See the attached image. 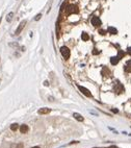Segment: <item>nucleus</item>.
I'll list each match as a JSON object with an SVG mask.
<instances>
[{
    "label": "nucleus",
    "instance_id": "nucleus-7",
    "mask_svg": "<svg viewBox=\"0 0 131 148\" xmlns=\"http://www.w3.org/2000/svg\"><path fill=\"white\" fill-rule=\"evenodd\" d=\"M25 24H26V21L24 20V21H22L21 23H20V25H19V27L17 28V30H16V34H19L21 32H22V29L24 28V26H25Z\"/></svg>",
    "mask_w": 131,
    "mask_h": 148
},
{
    "label": "nucleus",
    "instance_id": "nucleus-19",
    "mask_svg": "<svg viewBox=\"0 0 131 148\" xmlns=\"http://www.w3.org/2000/svg\"><path fill=\"white\" fill-rule=\"evenodd\" d=\"M127 52H128L130 55H131V47H128V49H127Z\"/></svg>",
    "mask_w": 131,
    "mask_h": 148
},
{
    "label": "nucleus",
    "instance_id": "nucleus-12",
    "mask_svg": "<svg viewBox=\"0 0 131 148\" xmlns=\"http://www.w3.org/2000/svg\"><path fill=\"white\" fill-rule=\"evenodd\" d=\"M107 32H109V33H111V34H117L118 33V30H117V28H114V27H108L107 28Z\"/></svg>",
    "mask_w": 131,
    "mask_h": 148
},
{
    "label": "nucleus",
    "instance_id": "nucleus-20",
    "mask_svg": "<svg viewBox=\"0 0 131 148\" xmlns=\"http://www.w3.org/2000/svg\"><path fill=\"white\" fill-rule=\"evenodd\" d=\"M100 34H105V32H104V30H100Z\"/></svg>",
    "mask_w": 131,
    "mask_h": 148
},
{
    "label": "nucleus",
    "instance_id": "nucleus-1",
    "mask_svg": "<svg viewBox=\"0 0 131 148\" xmlns=\"http://www.w3.org/2000/svg\"><path fill=\"white\" fill-rule=\"evenodd\" d=\"M60 53H61V55L66 58V60H68V58L70 57V55H71L70 49H69L68 47H66V46H63V47L60 48Z\"/></svg>",
    "mask_w": 131,
    "mask_h": 148
},
{
    "label": "nucleus",
    "instance_id": "nucleus-26",
    "mask_svg": "<svg viewBox=\"0 0 131 148\" xmlns=\"http://www.w3.org/2000/svg\"><path fill=\"white\" fill-rule=\"evenodd\" d=\"M0 23H1V19H0Z\"/></svg>",
    "mask_w": 131,
    "mask_h": 148
},
{
    "label": "nucleus",
    "instance_id": "nucleus-22",
    "mask_svg": "<svg viewBox=\"0 0 131 148\" xmlns=\"http://www.w3.org/2000/svg\"><path fill=\"white\" fill-rule=\"evenodd\" d=\"M22 147H23L22 144H19V145H18V148H22Z\"/></svg>",
    "mask_w": 131,
    "mask_h": 148
},
{
    "label": "nucleus",
    "instance_id": "nucleus-3",
    "mask_svg": "<svg viewBox=\"0 0 131 148\" xmlns=\"http://www.w3.org/2000/svg\"><path fill=\"white\" fill-rule=\"evenodd\" d=\"M113 90L114 92L117 93V94H122L123 92H124V85H123L121 83H118L114 85V88H113Z\"/></svg>",
    "mask_w": 131,
    "mask_h": 148
},
{
    "label": "nucleus",
    "instance_id": "nucleus-11",
    "mask_svg": "<svg viewBox=\"0 0 131 148\" xmlns=\"http://www.w3.org/2000/svg\"><path fill=\"white\" fill-rule=\"evenodd\" d=\"M73 116H74V118H75L76 120H78L79 122H82L83 120H84L83 117L80 115V114H78V113H74V114H73Z\"/></svg>",
    "mask_w": 131,
    "mask_h": 148
},
{
    "label": "nucleus",
    "instance_id": "nucleus-16",
    "mask_svg": "<svg viewBox=\"0 0 131 148\" xmlns=\"http://www.w3.org/2000/svg\"><path fill=\"white\" fill-rule=\"evenodd\" d=\"M124 55H125V52H124V51H122V50H120V51H119V54H118L117 56L121 60V58H122L123 56H124Z\"/></svg>",
    "mask_w": 131,
    "mask_h": 148
},
{
    "label": "nucleus",
    "instance_id": "nucleus-9",
    "mask_svg": "<svg viewBox=\"0 0 131 148\" xmlns=\"http://www.w3.org/2000/svg\"><path fill=\"white\" fill-rule=\"evenodd\" d=\"M28 130H29V128L26 124H22V125L20 126V131L22 132V134H26V132H28Z\"/></svg>",
    "mask_w": 131,
    "mask_h": 148
},
{
    "label": "nucleus",
    "instance_id": "nucleus-15",
    "mask_svg": "<svg viewBox=\"0 0 131 148\" xmlns=\"http://www.w3.org/2000/svg\"><path fill=\"white\" fill-rule=\"evenodd\" d=\"M18 128H19V125H18L17 123H13V124L10 125V129L13 130V131H16V130L18 129Z\"/></svg>",
    "mask_w": 131,
    "mask_h": 148
},
{
    "label": "nucleus",
    "instance_id": "nucleus-14",
    "mask_svg": "<svg viewBox=\"0 0 131 148\" xmlns=\"http://www.w3.org/2000/svg\"><path fill=\"white\" fill-rule=\"evenodd\" d=\"M81 38H82V40H83V41H88V39H90V36H88V34H87L86 32H82Z\"/></svg>",
    "mask_w": 131,
    "mask_h": 148
},
{
    "label": "nucleus",
    "instance_id": "nucleus-10",
    "mask_svg": "<svg viewBox=\"0 0 131 148\" xmlns=\"http://www.w3.org/2000/svg\"><path fill=\"white\" fill-rule=\"evenodd\" d=\"M119 61H120V58H119L118 56H112V57H110V64L113 65V66L117 65V64L119 63Z\"/></svg>",
    "mask_w": 131,
    "mask_h": 148
},
{
    "label": "nucleus",
    "instance_id": "nucleus-21",
    "mask_svg": "<svg viewBox=\"0 0 131 148\" xmlns=\"http://www.w3.org/2000/svg\"><path fill=\"white\" fill-rule=\"evenodd\" d=\"M93 53H94V54H98L99 52L97 51V50H94V51H93Z\"/></svg>",
    "mask_w": 131,
    "mask_h": 148
},
{
    "label": "nucleus",
    "instance_id": "nucleus-13",
    "mask_svg": "<svg viewBox=\"0 0 131 148\" xmlns=\"http://www.w3.org/2000/svg\"><path fill=\"white\" fill-rule=\"evenodd\" d=\"M102 74H103V75L104 76H105V75H107V76H109V74H110V71H109V70L108 69H107L106 67H104L103 68V70H102V72H101Z\"/></svg>",
    "mask_w": 131,
    "mask_h": 148
},
{
    "label": "nucleus",
    "instance_id": "nucleus-25",
    "mask_svg": "<svg viewBox=\"0 0 131 148\" xmlns=\"http://www.w3.org/2000/svg\"><path fill=\"white\" fill-rule=\"evenodd\" d=\"M31 148H40V147H37V146H34V147H31Z\"/></svg>",
    "mask_w": 131,
    "mask_h": 148
},
{
    "label": "nucleus",
    "instance_id": "nucleus-2",
    "mask_svg": "<svg viewBox=\"0 0 131 148\" xmlns=\"http://www.w3.org/2000/svg\"><path fill=\"white\" fill-rule=\"evenodd\" d=\"M78 11H79L78 7H77L76 5H74V4H71V5H69V6L67 7V14H68V15L77 14Z\"/></svg>",
    "mask_w": 131,
    "mask_h": 148
},
{
    "label": "nucleus",
    "instance_id": "nucleus-17",
    "mask_svg": "<svg viewBox=\"0 0 131 148\" xmlns=\"http://www.w3.org/2000/svg\"><path fill=\"white\" fill-rule=\"evenodd\" d=\"M13 16H14V14H13V13H10V14L9 15V18H7V21L9 22V21L11 20V19H13Z\"/></svg>",
    "mask_w": 131,
    "mask_h": 148
},
{
    "label": "nucleus",
    "instance_id": "nucleus-6",
    "mask_svg": "<svg viewBox=\"0 0 131 148\" xmlns=\"http://www.w3.org/2000/svg\"><path fill=\"white\" fill-rule=\"evenodd\" d=\"M37 113L40 115H47V114H49V113H50V108H48V107H42L41 110H38Z\"/></svg>",
    "mask_w": 131,
    "mask_h": 148
},
{
    "label": "nucleus",
    "instance_id": "nucleus-4",
    "mask_svg": "<svg viewBox=\"0 0 131 148\" xmlns=\"http://www.w3.org/2000/svg\"><path fill=\"white\" fill-rule=\"evenodd\" d=\"M77 87H78V89L80 90V92H81V93H83V94L85 95L86 97H92V93H91L90 91H88L86 88L82 87V85H77Z\"/></svg>",
    "mask_w": 131,
    "mask_h": 148
},
{
    "label": "nucleus",
    "instance_id": "nucleus-24",
    "mask_svg": "<svg viewBox=\"0 0 131 148\" xmlns=\"http://www.w3.org/2000/svg\"><path fill=\"white\" fill-rule=\"evenodd\" d=\"M44 85H49V84H48V81H45Z\"/></svg>",
    "mask_w": 131,
    "mask_h": 148
},
{
    "label": "nucleus",
    "instance_id": "nucleus-18",
    "mask_svg": "<svg viewBox=\"0 0 131 148\" xmlns=\"http://www.w3.org/2000/svg\"><path fill=\"white\" fill-rule=\"evenodd\" d=\"M41 17H42V15H41V14H38V15H37V16L36 18H34V20H36V21H37V20H38V19H40Z\"/></svg>",
    "mask_w": 131,
    "mask_h": 148
},
{
    "label": "nucleus",
    "instance_id": "nucleus-23",
    "mask_svg": "<svg viewBox=\"0 0 131 148\" xmlns=\"http://www.w3.org/2000/svg\"><path fill=\"white\" fill-rule=\"evenodd\" d=\"M108 148H118V147H117V146H113V145H112V146H109Z\"/></svg>",
    "mask_w": 131,
    "mask_h": 148
},
{
    "label": "nucleus",
    "instance_id": "nucleus-5",
    "mask_svg": "<svg viewBox=\"0 0 131 148\" xmlns=\"http://www.w3.org/2000/svg\"><path fill=\"white\" fill-rule=\"evenodd\" d=\"M92 24H93L94 26H96V27H99V26H101V24H102V22H101V20L99 19V17H93L92 18Z\"/></svg>",
    "mask_w": 131,
    "mask_h": 148
},
{
    "label": "nucleus",
    "instance_id": "nucleus-8",
    "mask_svg": "<svg viewBox=\"0 0 131 148\" xmlns=\"http://www.w3.org/2000/svg\"><path fill=\"white\" fill-rule=\"evenodd\" d=\"M124 70L127 73H131V61H128L124 66Z\"/></svg>",
    "mask_w": 131,
    "mask_h": 148
}]
</instances>
